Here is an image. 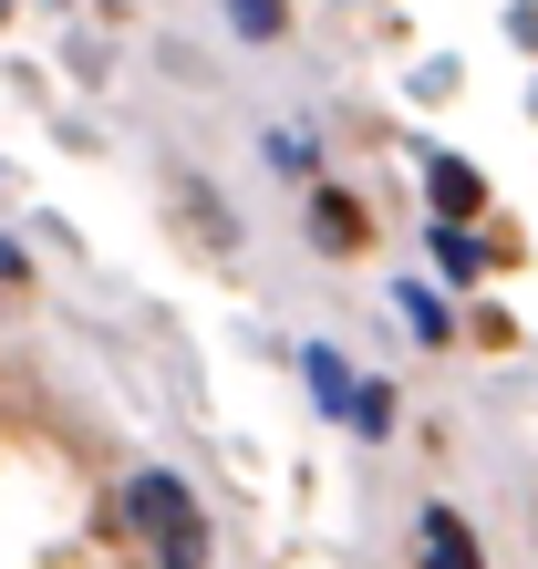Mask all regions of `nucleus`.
<instances>
[{
  "label": "nucleus",
  "mask_w": 538,
  "mask_h": 569,
  "mask_svg": "<svg viewBox=\"0 0 538 569\" xmlns=\"http://www.w3.org/2000/svg\"><path fill=\"white\" fill-rule=\"evenodd\" d=\"M300 373H311V393H321L331 415H352V362L331 352V342H311V352H300Z\"/></svg>",
  "instance_id": "20e7f679"
},
{
  "label": "nucleus",
  "mask_w": 538,
  "mask_h": 569,
  "mask_svg": "<svg viewBox=\"0 0 538 569\" xmlns=\"http://www.w3.org/2000/svg\"><path fill=\"white\" fill-rule=\"evenodd\" d=\"M311 218H321V239H331V249H352V239H362V208H352V197H331V187L311 197Z\"/></svg>",
  "instance_id": "423d86ee"
},
{
  "label": "nucleus",
  "mask_w": 538,
  "mask_h": 569,
  "mask_svg": "<svg viewBox=\"0 0 538 569\" xmlns=\"http://www.w3.org/2000/svg\"><path fill=\"white\" fill-rule=\"evenodd\" d=\"M415 549H425V569H487V559H477V539H466V518H456V508H425Z\"/></svg>",
  "instance_id": "f03ea898"
},
{
  "label": "nucleus",
  "mask_w": 538,
  "mask_h": 569,
  "mask_svg": "<svg viewBox=\"0 0 538 569\" xmlns=\"http://www.w3.org/2000/svg\"><path fill=\"white\" fill-rule=\"evenodd\" d=\"M228 21H239L249 42H280V21H290V11H280V0H228Z\"/></svg>",
  "instance_id": "6e6552de"
},
{
  "label": "nucleus",
  "mask_w": 538,
  "mask_h": 569,
  "mask_svg": "<svg viewBox=\"0 0 538 569\" xmlns=\"http://www.w3.org/2000/svg\"><path fill=\"white\" fill-rule=\"evenodd\" d=\"M124 518H134V539H146L156 569H208V508L187 497V477L146 466V477L124 487Z\"/></svg>",
  "instance_id": "f257e3e1"
},
{
  "label": "nucleus",
  "mask_w": 538,
  "mask_h": 569,
  "mask_svg": "<svg viewBox=\"0 0 538 569\" xmlns=\"http://www.w3.org/2000/svg\"><path fill=\"white\" fill-rule=\"evenodd\" d=\"M352 435H393V393L383 383H352V415H342Z\"/></svg>",
  "instance_id": "0eeeda50"
},
{
  "label": "nucleus",
  "mask_w": 538,
  "mask_h": 569,
  "mask_svg": "<svg viewBox=\"0 0 538 569\" xmlns=\"http://www.w3.org/2000/svg\"><path fill=\"white\" fill-rule=\"evenodd\" d=\"M477 239H466V218H435V270H446V280H477Z\"/></svg>",
  "instance_id": "39448f33"
},
{
  "label": "nucleus",
  "mask_w": 538,
  "mask_h": 569,
  "mask_svg": "<svg viewBox=\"0 0 538 569\" xmlns=\"http://www.w3.org/2000/svg\"><path fill=\"white\" fill-rule=\"evenodd\" d=\"M404 321H415L425 342H446V300H435V290H404Z\"/></svg>",
  "instance_id": "1a4fd4ad"
},
{
  "label": "nucleus",
  "mask_w": 538,
  "mask_h": 569,
  "mask_svg": "<svg viewBox=\"0 0 538 569\" xmlns=\"http://www.w3.org/2000/svg\"><path fill=\"white\" fill-rule=\"evenodd\" d=\"M425 197H435V218H477L487 208V187H477V166H466V156H435L425 166Z\"/></svg>",
  "instance_id": "7ed1b4c3"
}]
</instances>
